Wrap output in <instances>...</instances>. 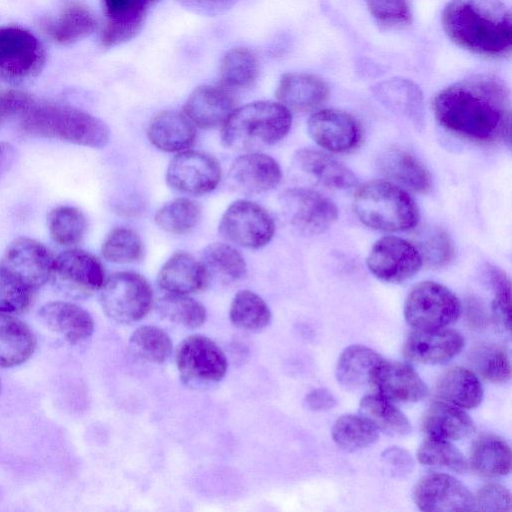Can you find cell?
I'll use <instances>...</instances> for the list:
<instances>
[{
	"label": "cell",
	"instance_id": "obj_50",
	"mask_svg": "<svg viewBox=\"0 0 512 512\" xmlns=\"http://www.w3.org/2000/svg\"><path fill=\"white\" fill-rule=\"evenodd\" d=\"M375 21L384 28H402L412 22L411 0H365Z\"/></svg>",
	"mask_w": 512,
	"mask_h": 512
},
{
	"label": "cell",
	"instance_id": "obj_34",
	"mask_svg": "<svg viewBox=\"0 0 512 512\" xmlns=\"http://www.w3.org/2000/svg\"><path fill=\"white\" fill-rule=\"evenodd\" d=\"M96 27V18L86 6L70 3L55 20L46 24V31L56 43L68 45L86 38Z\"/></svg>",
	"mask_w": 512,
	"mask_h": 512
},
{
	"label": "cell",
	"instance_id": "obj_51",
	"mask_svg": "<svg viewBox=\"0 0 512 512\" xmlns=\"http://www.w3.org/2000/svg\"><path fill=\"white\" fill-rule=\"evenodd\" d=\"M420 255L423 261L432 266H442L449 262L453 247L449 236L439 228H430L420 236Z\"/></svg>",
	"mask_w": 512,
	"mask_h": 512
},
{
	"label": "cell",
	"instance_id": "obj_28",
	"mask_svg": "<svg viewBox=\"0 0 512 512\" xmlns=\"http://www.w3.org/2000/svg\"><path fill=\"white\" fill-rule=\"evenodd\" d=\"M421 427L428 438L447 441L466 438L475 430L473 420L462 408L440 401L426 409Z\"/></svg>",
	"mask_w": 512,
	"mask_h": 512
},
{
	"label": "cell",
	"instance_id": "obj_29",
	"mask_svg": "<svg viewBox=\"0 0 512 512\" xmlns=\"http://www.w3.org/2000/svg\"><path fill=\"white\" fill-rule=\"evenodd\" d=\"M374 94L387 109L416 127L423 125V96L415 83L401 78L390 79L378 84Z\"/></svg>",
	"mask_w": 512,
	"mask_h": 512
},
{
	"label": "cell",
	"instance_id": "obj_46",
	"mask_svg": "<svg viewBox=\"0 0 512 512\" xmlns=\"http://www.w3.org/2000/svg\"><path fill=\"white\" fill-rule=\"evenodd\" d=\"M101 253L103 257L112 263L127 264L142 259L144 245L140 236L127 227H117L106 236Z\"/></svg>",
	"mask_w": 512,
	"mask_h": 512
},
{
	"label": "cell",
	"instance_id": "obj_8",
	"mask_svg": "<svg viewBox=\"0 0 512 512\" xmlns=\"http://www.w3.org/2000/svg\"><path fill=\"white\" fill-rule=\"evenodd\" d=\"M279 204L286 221L306 236L323 233L338 217L335 203L309 188L286 189L279 197Z\"/></svg>",
	"mask_w": 512,
	"mask_h": 512
},
{
	"label": "cell",
	"instance_id": "obj_37",
	"mask_svg": "<svg viewBox=\"0 0 512 512\" xmlns=\"http://www.w3.org/2000/svg\"><path fill=\"white\" fill-rule=\"evenodd\" d=\"M359 413L378 430L390 436H404L411 432V424L405 414L379 394L364 396Z\"/></svg>",
	"mask_w": 512,
	"mask_h": 512
},
{
	"label": "cell",
	"instance_id": "obj_56",
	"mask_svg": "<svg viewBox=\"0 0 512 512\" xmlns=\"http://www.w3.org/2000/svg\"><path fill=\"white\" fill-rule=\"evenodd\" d=\"M384 461L393 466L400 474L412 468L413 460L410 454L404 449L390 447L383 452Z\"/></svg>",
	"mask_w": 512,
	"mask_h": 512
},
{
	"label": "cell",
	"instance_id": "obj_2",
	"mask_svg": "<svg viewBox=\"0 0 512 512\" xmlns=\"http://www.w3.org/2000/svg\"><path fill=\"white\" fill-rule=\"evenodd\" d=\"M442 26L452 42L475 54L498 58L511 52V13L502 0H450Z\"/></svg>",
	"mask_w": 512,
	"mask_h": 512
},
{
	"label": "cell",
	"instance_id": "obj_11",
	"mask_svg": "<svg viewBox=\"0 0 512 512\" xmlns=\"http://www.w3.org/2000/svg\"><path fill=\"white\" fill-rule=\"evenodd\" d=\"M218 229L227 241L245 248L258 249L273 238L275 223L262 206L240 199L223 213Z\"/></svg>",
	"mask_w": 512,
	"mask_h": 512
},
{
	"label": "cell",
	"instance_id": "obj_14",
	"mask_svg": "<svg viewBox=\"0 0 512 512\" xmlns=\"http://www.w3.org/2000/svg\"><path fill=\"white\" fill-rule=\"evenodd\" d=\"M423 263L418 248L405 239L385 236L372 246L366 264L370 272L387 283H401L415 275Z\"/></svg>",
	"mask_w": 512,
	"mask_h": 512
},
{
	"label": "cell",
	"instance_id": "obj_7",
	"mask_svg": "<svg viewBox=\"0 0 512 512\" xmlns=\"http://www.w3.org/2000/svg\"><path fill=\"white\" fill-rule=\"evenodd\" d=\"M461 314V303L447 287L434 281H423L409 292L405 305L406 322L416 330L447 327Z\"/></svg>",
	"mask_w": 512,
	"mask_h": 512
},
{
	"label": "cell",
	"instance_id": "obj_41",
	"mask_svg": "<svg viewBox=\"0 0 512 512\" xmlns=\"http://www.w3.org/2000/svg\"><path fill=\"white\" fill-rule=\"evenodd\" d=\"M155 306L164 319L190 329L200 327L207 318L204 305L189 295L166 293Z\"/></svg>",
	"mask_w": 512,
	"mask_h": 512
},
{
	"label": "cell",
	"instance_id": "obj_16",
	"mask_svg": "<svg viewBox=\"0 0 512 512\" xmlns=\"http://www.w3.org/2000/svg\"><path fill=\"white\" fill-rule=\"evenodd\" d=\"M53 261L45 245L32 238L19 237L7 246L0 263L36 291L50 281Z\"/></svg>",
	"mask_w": 512,
	"mask_h": 512
},
{
	"label": "cell",
	"instance_id": "obj_1",
	"mask_svg": "<svg viewBox=\"0 0 512 512\" xmlns=\"http://www.w3.org/2000/svg\"><path fill=\"white\" fill-rule=\"evenodd\" d=\"M433 108L443 127L479 141L495 139L510 124L508 89L492 75H475L446 87L436 95Z\"/></svg>",
	"mask_w": 512,
	"mask_h": 512
},
{
	"label": "cell",
	"instance_id": "obj_53",
	"mask_svg": "<svg viewBox=\"0 0 512 512\" xmlns=\"http://www.w3.org/2000/svg\"><path fill=\"white\" fill-rule=\"evenodd\" d=\"M33 104L31 96L24 92H0V123L12 116L23 115Z\"/></svg>",
	"mask_w": 512,
	"mask_h": 512
},
{
	"label": "cell",
	"instance_id": "obj_45",
	"mask_svg": "<svg viewBox=\"0 0 512 512\" xmlns=\"http://www.w3.org/2000/svg\"><path fill=\"white\" fill-rule=\"evenodd\" d=\"M471 363L486 380L505 383L511 377V365L506 350L497 344H480L471 351Z\"/></svg>",
	"mask_w": 512,
	"mask_h": 512
},
{
	"label": "cell",
	"instance_id": "obj_21",
	"mask_svg": "<svg viewBox=\"0 0 512 512\" xmlns=\"http://www.w3.org/2000/svg\"><path fill=\"white\" fill-rule=\"evenodd\" d=\"M106 22L101 41L106 47L122 44L141 30L148 6L154 0H103Z\"/></svg>",
	"mask_w": 512,
	"mask_h": 512
},
{
	"label": "cell",
	"instance_id": "obj_47",
	"mask_svg": "<svg viewBox=\"0 0 512 512\" xmlns=\"http://www.w3.org/2000/svg\"><path fill=\"white\" fill-rule=\"evenodd\" d=\"M418 461L426 466L444 467L457 473H465L469 463L450 441L427 438L417 451Z\"/></svg>",
	"mask_w": 512,
	"mask_h": 512
},
{
	"label": "cell",
	"instance_id": "obj_52",
	"mask_svg": "<svg viewBox=\"0 0 512 512\" xmlns=\"http://www.w3.org/2000/svg\"><path fill=\"white\" fill-rule=\"evenodd\" d=\"M475 510L488 512H509L512 508L511 494L499 484H487L474 496Z\"/></svg>",
	"mask_w": 512,
	"mask_h": 512
},
{
	"label": "cell",
	"instance_id": "obj_32",
	"mask_svg": "<svg viewBox=\"0 0 512 512\" xmlns=\"http://www.w3.org/2000/svg\"><path fill=\"white\" fill-rule=\"evenodd\" d=\"M37 341L30 327L12 316L0 313V366L14 367L34 353Z\"/></svg>",
	"mask_w": 512,
	"mask_h": 512
},
{
	"label": "cell",
	"instance_id": "obj_27",
	"mask_svg": "<svg viewBox=\"0 0 512 512\" xmlns=\"http://www.w3.org/2000/svg\"><path fill=\"white\" fill-rule=\"evenodd\" d=\"M147 137L159 150L181 152L194 144L196 130L184 113L167 110L153 117L147 129Z\"/></svg>",
	"mask_w": 512,
	"mask_h": 512
},
{
	"label": "cell",
	"instance_id": "obj_38",
	"mask_svg": "<svg viewBox=\"0 0 512 512\" xmlns=\"http://www.w3.org/2000/svg\"><path fill=\"white\" fill-rule=\"evenodd\" d=\"M229 318L235 327L256 332L269 325L272 313L261 296L244 289L234 295L230 304Z\"/></svg>",
	"mask_w": 512,
	"mask_h": 512
},
{
	"label": "cell",
	"instance_id": "obj_13",
	"mask_svg": "<svg viewBox=\"0 0 512 512\" xmlns=\"http://www.w3.org/2000/svg\"><path fill=\"white\" fill-rule=\"evenodd\" d=\"M221 179L219 162L201 151L184 150L170 161L167 184L174 190L187 195H204L213 191Z\"/></svg>",
	"mask_w": 512,
	"mask_h": 512
},
{
	"label": "cell",
	"instance_id": "obj_4",
	"mask_svg": "<svg viewBox=\"0 0 512 512\" xmlns=\"http://www.w3.org/2000/svg\"><path fill=\"white\" fill-rule=\"evenodd\" d=\"M291 125V111L285 106L257 101L235 108L221 128V140L228 148L255 152L282 140Z\"/></svg>",
	"mask_w": 512,
	"mask_h": 512
},
{
	"label": "cell",
	"instance_id": "obj_58",
	"mask_svg": "<svg viewBox=\"0 0 512 512\" xmlns=\"http://www.w3.org/2000/svg\"><path fill=\"white\" fill-rule=\"evenodd\" d=\"M1 391H2V383H1V379H0V394H1Z\"/></svg>",
	"mask_w": 512,
	"mask_h": 512
},
{
	"label": "cell",
	"instance_id": "obj_35",
	"mask_svg": "<svg viewBox=\"0 0 512 512\" xmlns=\"http://www.w3.org/2000/svg\"><path fill=\"white\" fill-rule=\"evenodd\" d=\"M210 280L233 283L242 279L247 270L243 255L232 245L215 242L206 246L200 256Z\"/></svg>",
	"mask_w": 512,
	"mask_h": 512
},
{
	"label": "cell",
	"instance_id": "obj_3",
	"mask_svg": "<svg viewBox=\"0 0 512 512\" xmlns=\"http://www.w3.org/2000/svg\"><path fill=\"white\" fill-rule=\"evenodd\" d=\"M21 127L34 136L91 148H103L110 139V130L101 119L60 104H33L22 115Z\"/></svg>",
	"mask_w": 512,
	"mask_h": 512
},
{
	"label": "cell",
	"instance_id": "obj_43",
	"mask_svg": "<svg viewBox=\"0 0 512 512\" xmlns=\"http://www.w3.org/2000/svg\"><path fill=\"white\" fill-rule=\"evenodd\" d=\"M129 347L135 356L154 364L164 363L173 350L169 335L154 325H143L134 330Z\"/></svg>",
	"mask_w": 512,
	"mask_h": 512
},
{
	"label": "cell",
	"instance_id": "obj_25",
	"mask_svg": "<svg viewBox=\"0 0 512 512\" xmlns=\"http://www.w3.org/2000/svg\"><path fill=\"white\" fill-rule=\"evenodd\" d=\"M39 317L50 330L70 344L88 339L94 331V321L89 312L71 302H48L40 308Z\"/></svg>",
	"mask_w": 512,
	"mask_h": 512
},
{
	"label": "cell",
	"instance_id": "obj_12",
	"mask_svg": "<svg viewBox=\"0 0 512 512\" xmlns=\"http://www.w3.org/2000/svg\"><path fill=\"white\" fill-rule=\"evenodd\" d=\"M175 360L181 378L192 384L219 382L228 370V360L223 350L202 334L183 339L176 349Z\"/></svg>",
	"mask_w": 512,
	"mask_h": 512
},
{
	"label": "cell",
	"instance_id": "obj_22",
	"mask_svg": "<svg viewBox=\"0 0 512 512\" xmlns=\"http://www.w3.org/2000/svg\"><path fill=\"white\" fill-rule=\"evenodd\" d=\"M234 110L235 102L228 91L210 85L197 87L183 107L187 118L201 129L222 127Z\"/></svg>",
	"mask_w": 512,
	"mask_h": 512
},
{
	"label": "cell",
	"instance_id": "obj_20",
	"mask_svg": "<svg viewBox=\"0 0 512 512\" xmlns=\"http://www.w3.org/2000/svg\"><path fill=\"white\" fill-rule=\"evenodd\" d=\"M372 384L378 394L391 402L414 403L428 392L425 382L408 365L399 362H383L376 369Z\"/></svg>",
	"mask_w": 512,
	"mask_h": 512
},
{
	"label": "cell",
	"instance_id": "obj_17",
	"mask_svg": "<svg viewBox=\"0 0 512 512\" xmlns=\"http://www.w3.org/2000/svg\"><path fill=\"white\" fill-rule=\"evenodd\" d=\"M307 129L318 146L334 153L349 152L361 140V129L357 120L338 109L316 111L309 117Z\"/></svg>",
	"mask_w": 512,
	"mask_h": 512
},
{
	"label": "cell",
	"instance_id": "obj_44",
	"mask_svg": "<svg viewBox=\"0 0 512 512\" xmlns=\"http://www.w3.org/2000/svg\"><path fill=\"white\" fill-rule=\"evenodd\" d=\"M201 207L189 198H177L165 203L155 214L156 224L172 234H184L200 221Z\"/></svg>",
	"mask_w": 512,
	"mask_h": 512
},
{
	"label": "cell",
	"instance_id": "obj_24",
	"mask_svg": "<svg viewBox=\"0 0 512 512\" xmlns=\"http://www.w3.org/2000/svg\"><path fill=\"white\" fill-rule=\"evenodd\" d=\"M329 96V87L320 77L308 73L284 74L276 97L290 111L307 112L322 105Z\"/></svg>",
	"mask_w": 512,
	"mask_h": 512
},
{
	"label": "cell",
	"instance_id": "obj_33",
	"mask_svg": "<svg viewBox=\"0 0 512 512\" xmlns=\"http://www.w3.org/2000/svg\"><path fill=\"white\" fill-rule=\"evenodd\" d=\"M437 395L462 409L477 407L484 395L483 386L474 372L454 367L444 372L436 385Z\"/></svg>",
	"mask_w": 512,
	"mask_h": 512
},
{
	"label": "cell",
	"instance_id": "obj_49",
	"mask_svg": "<svg viewBox=\"0 0 512 512\" xmlns=\"http://www.w3.org/2000/svg\"><path fill=\"white\" fill-rule=\"evenodd\" d=\"M488 283L493 293L492 316L504 331L511 329V285L506 274L495 266L486 268Z\"/></svg>",
	"mask_w": 512,
	"mask_h": 512
},
{
	"label": "cell",
	"instance_id": "obj_57",
	"mask_svg": "<svg viewBox=\"0 0 512 512\" xmlns=\"http://www.w3.org/2000/svg\"><path fill=\"white\" fill-rule=\"evenodd\" d=\"M15 158L14 147L8 142L0 143V179L11 168Z\"/></svg>",
	"mask_w": 512,
	"mask_h": 512
},
{
	"label": "cell",
	"instance_id": "obj_30",
	"mask_svg": "<svg viewBox=\"0 0 512 512\" xmlns=\"http://www.w3.org/2000/svg\"><path fill=\"white\" fill-rule=\"evenodd\" d=\"M379 170L409 190L426 193L432 187L424 165L412 154L399 148L388 149L378 159Z\"/></svg>",
	"mask_w": 512,
	"mask_h": 512
},
{
	"label": "cell",
	"instance_id": "obj_39",
	"mask_svg": "<svg viewBox=\"0 0 512 512\" xmlns=\"http://www.w3.org/2000/svg\"><path fill=\"white\" fill-rule=\"evenodd\" d=\"M259 72L256 56L247 48L229 50L220 65V81L225 89H245L257 79Z\"/></svg>",
	"mask_w": 512,
	"mask_h": 512
},
{
	"label": "cell",
	"instance_id": "obj_10",
	"mask_svg": "<svg viewBox=\"0 0 512 512\" xmlns=\"http://www.w3.org/2000/svg\"><path fill=\"white\" fill-rule=\"evenodd\" d=\"M45 61L44 49L29 31L6 26L0 28V79L19 83L35 77Z\"/></svg>",
	"mask_w": 512,
	"mask_h": 512
},
{
	"label": "cell",
	"instance_id": "obj_18",
	"mask_svg": "<svg viewBox=\"0 0 512 512\" xmlns=\"http://www.w3.org/2000/svg\"><path fill=\"white\" fill-rule=\"evenodd\" d=\"M282 179V170L271 156L247 152L231 164L227 183L236 192L257 195L276 188Z\"/></svg>",
	"mask_w": 512,
	"mask_h": 512
},
{
	"label": "cell",
	"instance_id": "obj_5",
	"mask_svg": "<svg viewBox=\"0 0 512 512\" xmlns=\"http://www.w3.org/2000/svg\"><path fill=\"white\" fill-rule=\"evenodd\" d=\"M354 211L366 226L381 231H406L417 226L420 214L414 199L394 183L373 180L354 196Z\"/></svg>",
	"mask_w": 512,
	"mask_h": 512
},
{
	"label": "cell",
	"instance_id": "obj_6",
	"mask_svg": "<svg viewBox=\"0 0 512 512\" xmlns=\"http://www.w3.org/2000/svg\"><path fill=\"white\" fill-rule=\"evenodd\" d=\"M99 291L104 313L117 323L137 322L154 305L150 284L136 272L121 271L111 274L104 280Z\"/></svg>",
	"mask_w": 512,
	"mask_h": 512
},
{
	"label": "cell",
	"instance_id": "obj_40",
	"mask_svg": "<svg viewBox=\"0 0 512 512\" xmlns=\"http://www.w3.org/2000/svg\"><path fill=\"white\" fill-rule=\"evenodd\" d=\"M331 436L338 447L352 452L375 443L379 431L362 415L345 414L334 422Z\"/></svg>",
	"mask_w": 512,
	"mask_h": 512
},
{
	"label": "cell",
	"instance_id": "obj_15",
	"mask_svg": "<svg viewBox=\"0 0 512 512\" xmlns=\"http://www.w3.org/2000/svg\"><path fill=\"white\" fill-rule=\"evenodd\" d=\"M413 500L426 512H468L475 510L474 495L459 480L444 473L422 477L414 486Z\"/></svg>",
	"mask_w": 512,
	"mask_h": 512
},
{
	"label": "cell",
	"instance_id": "obj_9",
	"mask_svg": "<svg viewBox=\"0 0 512 512\" xmlns=\"http://www.w3.org/2000/svg\"><path fill=\"white\" fill-rule=\"evenodd\" d=\"M104 280L101 262L89 252L71 248L54 258L50 281L68 297L87 298L100 290Z\"/></svg>",
	"mask_w": 512,
	"mask_h": 512
},
{
	"label": "cell",
	"instance_id": "obj_26",
	"mask_svg": "<svg viewBox=\"0 0 512 512\" xmlns=\"http://www.w3.org/2000/svg\"><path fill=\"white\" fill-rule=\"evenodd\" d=\"M293 162L301 172L330 189H349L358 183L356 175L347 166L313 148L297 150Z\"/></svg>",
	"mask_w": 512,
	"mask_h": 512
},
{
	"label": "cell",
	"instance_id": "obj_23",
	"mask_svg": "<svg viewBox=\"0 0 512 512\" xmlns=\"http://www.w3.org/2000/svg\"><path fill=\"white\" fill-rule=\"evenodd\" d=\"M211 280L200 260L178 251L163 264L157 275L158 286L166 293L190 295L200 292Z\"/></svg>",
	"mask_w": 512,
	"mask_h": 512
},
{
	"label": "cell",
	"instance_id": "obj_42",
	"mask_svg": "<svg viewBox=\"0 0 512 512\" xmlns=\"http://www.w3.org/2000/svg\"><path fill=\"white\" fill-rule=\"evenodd\" d=\"M51 238L62 246L77 245L85 235L87 220L83 212L68 205L53 208L47 217Z\"/></svg>",
	"mask_w": 512,
	"mask_h": 512
},
{
	"label": "cell",
	"instance_id": "obj_19",
	"mask_svg": "<svg viewBox=\"0 0 512 512\" xmlns=\"http://www.w3.org/2000/svg\"><path fill=\"white\" fill-rule=\"evenodd\" d=\"M463 336L448 328L414 330L407 337L404 356L420 364H443L455 357L464 347Z\"/></svg>",
	"mask_w": 512,
	"mask_h": 512
},
{
	"label": "cell",
	"instance_id": "obj_31",
	"mask_svg": "<svg viewBox=\"0 0 512 512\" xmlns=\"http://www.w3.org/2000/svg\"><path fill=\"white\" fill-rule=\"evenodd\" d=\"M383 358L371 348L351 345L340 355L336 367V377L340 385L348 390H356L372 384L376 369Z\"/></svg>",
	"mask_w": 512,
	"mask_h": 512
},
{
	"label": "cell",
	"instance_id": "obj_55",
	"mask_svg": "<svg viewBox=\"0 0 512 512\" xmlns=\"http://www.w3.org/2000/svg\"><path fill=\"white\" fill-rule=\"evenodd\" d=\"M305 403L312 411H326L336 405V399L329 390L317 388L306 395Z\"/></svg>",
	"mask_w": 512,
	"mask_h": 512
},
{
	"label": "cell",
	"instance_id": "obj_36",
	"mask_svg": "<svg viewBox=\"0 0 512 512\" xmlns=\"http://www.w3.org/2000/svg\"><path fill=\"white\" fill-rule=\"evenodd\" d=\"M470 464L485 477L507 475L511 471L510 447L496 435H484L472 447Z\"/></svg>",
	"mask_w": 512,
	"mask_h": 512
},
{
	"label": "cell",
	"instance_id": "obj_54",
	"mask_svg": "<svg viewBox=\"0 0 512 512\" xmlns=\"http://www.w3.org/2000/svg\"><path fill=\"white\" fill-rule=\"evenodd\" d=\"M184 7L202 14L219 15L234 6L237 0H178Z\"/></svg>",
	"mask_w": 512,
	"mask_h": 512
},
{
	"label": "cell",
	"instance_id": "obj_48",
	"mask_svg": "<svg viewBox=\"0 0 512 512\" xmlns=\"http://www.w3.org/2000/svg\"><path fill=\"white\" fill-rule=\"evenodd\" d=\"M34 292L14 272L0 263V313L25 311L32 302Z\"/></svg>",
	"mask_w": 512,
	"mask_h": 512
}]
</instances>
